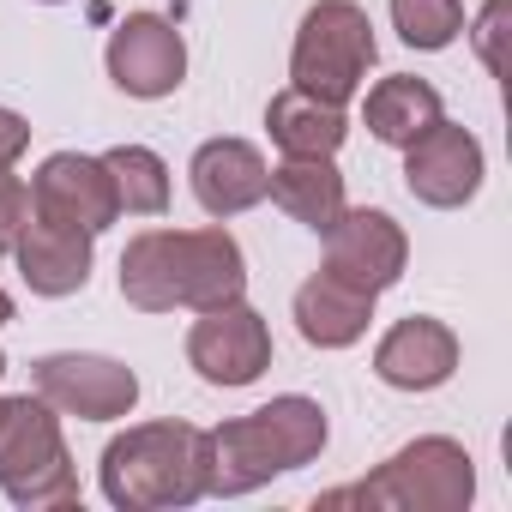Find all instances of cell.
<instances>
[{
	"label": "cell",
	"mask_w": 512,
	"mask_h": 512,
	"mask_svg": "<svg viewBox=\"0 0 512 512\" xmlns=\"http://www.w3.org/2000/svg\"><path fill=\"white\" fill-rule=\"evenodd\" d=\"M404 266H410V235L380 205H356V211L344 205L338 223L326 229V272L356 284V290H368V296L392 290L404 278Z\"/></svg>",
	"instance_id": "obj_9"
},
{
	"label": "cell",
	"mask_w": 512,
	"mask_h": 512,
	"mask_svg": "<svg viewBox=\"0 0 512 512\" xmlns=\"http://www.w3.org/2000/svg\"><path fill=\"white\" fill-rule=\"evenodd\" d=\"M326 410L302 392H284L247 416H229L217 428H205V494H253L272 476H290L302 464H314L326 452Z\"/></svg>",
	"instance_id": "obj_2"
},
{
	"label": "cell",
	"mask_w": 512,
	"mask_h": 512,
	"mask_svg": "<svg viewBox=\"0 0 512 512\" xmlns=\"http://www.w3.org/2000/svg\"><path fill=\"white\" fill-rule=\"evenodd\" d=\"M440 115H446V109H440V91H434L428 79H416V73L380 79V85L368 91V103H362L368 133H374L380 145H392V151H404L410 139H422Z\"/></svg>",
	"instance_id": "obj_19"
},
{
	"label": "cell",
	"mask_w": 512,
	"mask_h": 512,
	"mask_svg": "<svg viewBox=\"0 0 512 512\" xmlns=\"http://www.w3.org/2000/svg\"><path fill=\"white\" fill-rule=\"evenodd\" d=\"M187 368L205 386H253L272 368V326H266V314L247 308L241 296L205 308L193 320V332H187Z\"/></svg>",
	"instance_id": "obj_8"
},
{
	"label": "cell",
	"mask_w": 512,
	"mask_h": 512,
	"mask_svg": "<svg viewBox=\"0 0 512 512\" xmlns=\"http://www.w3.org/2000/svg\"><path fill=\"white\" fill-rule=\"evenodd\" d=\"M266 133L284 157H338V145L350 139V115L290 85L266 103Z\"/></svg>",
	"instance_id": "obj_17"
},
{
	"label": "cell",
	"mask_w": 512,
	"mask_h": 512,
	"mask_svg": "<svg viewBox=\"0 0 512 512\" xmlns=\"http://www.w3.org/2000/svg\"><path fill=\"white\" fill-rule=\"evenodd\" d=\"M0 494L31 512L79 500V470L61 440V410H49L37 392L0 398Z\"/></svg>",
	"instance_id": "obj_5"
},
{
	"label": "cell",
	"mask_w": 512,
	"mask_h": 512,
	"mask_svg": "<svg viewBox=\"0 0 512 512\" xmlns=\"http://www.w3.org/2000/svg\"><path fill=\"white\" fill-rule=\"evenodd\" d=\"M266 157L260 145H247V139H205L187 163V181H193V199L211 223L223 217H241L266 199Z\"/></svg>",
	"instance_id": "obj_14"
},
{
	"label": "cell",
	"mask_w": 512,
	"mask_h": 512,
	"mask_svg": "<svg viewBox=\"0 0 512 512\" xmlns=\"http://www.w3.org/2000/svg\"><path fill=\"white\" fill-rule=\"evenodd\" d=\"M205 428L193 422H139L103 446L97 482L121 512H169L205 500Z\"/></svg>",
	"instance_id": "obj_3"
},
{
	"label": "cell",
	"mask_w": 512,
	"mask_h": 512,
	"mask_svg": "<svg viewBox=\"0 0 512 512\" xmlns=\"http://www.w3.org/2000/svg\"><path fill=\"white\" fill-rule=\"evenodd\" d=\"M0 380H7V356H0Z\"/></svg>",
	"instance_id": "obj_26"
},
{
	"label": "cell",
	"mask_w": 512,
	"mask_h": 512,
	"mask_svg": "<svg viewBox=\"0 0 512 512\" xmlns=\"http://www.w3.org/2000/svg\"><path fill=\"white\" fill-rule=\"evenodd\" d=\"M7 320H13V296H7V290H0V326H7Z\"/></svg>",
	"instance_id": "obj_25"
},
{
	"label": "cell",
	"mask_w": 512,
	"mask_h": 512,
	"mask_svg": "<svg viewBox=\"0 0 512 512\" xmlns=\"http://www.w3.org/2000/svg\"><path fill=\"white\" fill-rule=\"evenodd\" d=\"M368 320H374V296L356 290V284H344V278H332V272H314L296 290V332L314 350H350V344H362Z\"/></svg>",
	"instance_id": "obj_16"
},
{
	"label": "cell",
	"mask_w": 512,
	"mask_h": 512,
	"mask_svg": "<svg viewBox=\"0 0 512 512\" xmlns=\"http://www.w3.org/2000/svg\"><path fill=\"white\" fill-rule=\"evenodd\" d=\"M506 13H512V0H488L482 7V19H476V55H482V67L488 73H506V55H500V37H506Z\"/></svg>",
	"instance_id": "obj_23"
},
{
	"label": "cell",
	"mask_w": 512,
	"mask_h": 512,
	"mask_svg": "<svg viewBox=\"0 0 512 512\" xmlns=\"http://www.w3.org/2000/svg\"><path fill=\"white\" fill-rule=\"evenodd\" d=\"M482 175H488L482 139H476L470 127L446 121V115H440L422 139L404 145V187H410V199H422V205H434V211L470 205V199L482 193Z\"/></svg>",
	"instance_id": "obj_10"
},
{
	"label": "cell",
	"mask_w": 512,
	"mask_h": 512,
	"mask_svg": "<svg viewBox=\"0 0 512 512\" xmlns=\"http://www.w3.org/2000/svg\"><path fill=\"white\" fill-rule=\"evenodd\" d=\"M31 211L49 217V223H67V229L103 235V229L121 217V199H115V181H109L103 157L55 151V157H43V169L31 175Z\"/></svg>",
	"instance_id": "obj_12"
},
{
	"label": "cell",
	"mask_w": 512,
	"mask_h": 512,
	"mask_svg": "<svg viewBox=\"0 0 512 512\" xmlns=\"http://www.w3.org/2000/svg\"><path fill=\"white\" fill-rule=\"evenodd\" d=\"M476 494V464L452 434H422L410 446H398L368 482L356 488H332L326 506L362 500V506H386V512H464Z\"/></svg>",
	"instance_id": "obj_4"
},
{
	"label": "cell",
	"mask_w": 512,
	"mask_h": 512,
	"mask_svg": "<svg viewBox=\"0 0 512 512\" xmlns=\"http://www.w3.org/2000/svg\"><path fill=\"white\" fill-rule=\"evenodd\" d=\"M380 61L374 25L356 0H314L296 25V49H290V85L320 97V103H350L368 79V67Z\"/></svg>",
	"instance_id": "obj_6"
},
{
	"label": "cell",
	"mask_w": 512,
	"mask_h": 512,
	"mask_svg": "<svg viewBox=\"0 0 512 512\" xmlns=\"http://www.w3.org/2000/svg\"><path fill=\"white\" fill-rule=\"evenodd\" d=\"M31 386L49 410L79 416V422H121L139 404V374L115 356H85V350H61V356H37L31 362Z\"/></svg>",
	"instance_id": "obj_7"
},
{
	"label": "cell",
	"mask_w": 512,
	"mask_h": 512,
	"mask_svg": "<svg viewBox=\"0 0 512 512\" xmlns=\"http://www.w3.org/2000/svg\"><path fill=\"white\" fill-rule=\"evenodd\" d=\"M25 151H31V121L19 109H0V175H13Z\"/></svg>",
	"instance_id": "obj_24"
},
{
	"label": "cell",
	"mask_w": 512,
	"mask_h": 512,
	"mask_svg": "<svg viewBox=\"0 0 512 512\" xmlns=\"http://www.w3.org/2000/svg\"><path fill=\"white\" fill-rule=\"evenodd\" d=\"M25 223H31V187L19 175H0V260L19 247Z\"/></svg>",
	"instance_id": "obj_22"
},
{
	"label": "cell",
	"mask_w": 512,
	"mask_h": 512,
	"mask_svg": "<svg viewBox=\"0 0 512 512\" xmlns=\"http://www.w3.org/2000/svg\"><path fill=\"white\" fill-rule=\"evenodd\" d=\"M266 193L278 199V211H290L314 235H326L338 223V211H344V175H338L332 157H284L266 175Z\"/></svg>",
	"instance_id": "obj_18"
},
{
	"label": "cell",
	"mask_w": 512,
	"mask_h": 512,
	"mask_svg": "<svg viewBox=\"0 0 512 512\" xmlns=\"http://www.w3.org/2000/svg\"><path fill=\"white\" fill-rule=\"evenodd\" d=\"M91 241L97 235H85V229H67V223H49V217H37L31 211V223H25V235H19V272H25V284H31V296H49V302H61V296H79L85 284H91Z\"/></svg>",
	"instance_id": "obj_15"
},
{
	"label": "cell",
	"mask_w": 512,
	"mask_h": 512,
	"mask_svg": "<svg viewBox=\"0 0 512 512\" xmlns=\"http://www.w3.org/2000/svg\"><path fill=\"white\" fill-rule=\"evenodd\" d=\"M392 31L410 49H452L464 31V0H392Z\"/></svg>",
	"instance_id": "obj_21"
},
{
	"label": "cell",
	"mask_w": 512,
	"mask_h": 512,
	"mask_svg": "<svg viewBox=\"0 0 512 512\" xmlns=\"http://www.w3.org/2000/svg\"><path fill=\"white\" fill-rule=\"evenodd\" d=\"M103 61H109L115 91H127L139 103H157V97L181 91V79H187V43L163 13H127L109 31Z\"/></svg>",
	"instance_id": "obj_11"
},
{
	"label": "cell",
	"mask_w": 512,
	"mask_h": 512,
	"mask_svg": "<svg viewBox=\"0 0 512 512\" xmlns=\"http://www.w3.org/2000/svg\"><path fill=\"white\" fill-rule=\"evenodd\" d=\"M247 290V260L241 241L211 223V229H145L121 247V296L139 314H175V308H217Z\"/></svg>",
	"instance_id": "obj_1"
},
{
	"label": "cell",
	"mask_w": 512,
	"mask_h": 512,
	"mask_svg": "<svg viewBox=\"0 0 512 512\" xmlns=\"http://www.w3.org/2000/svg\"><path fill=\"white\" fill-rule=\"evenodd\" d=\"M43 7H55V0H43Z\"/></svg>",
	"instance_id": "obj_27"
},
{
	"label": "cell",
	"mask_w": 512,
	"mask_h": 512,
	"mask_svg": "<svg viewBox=\"0 0 512 512\" xmlns=\"http://www.w3.org/2000/svg\"><path fill=\"white\" fill-rule=\"evenodd\" d=\"M374 374L392 392H434V386H446L458 374V332L446 320L410 314L374 344Z\"/></svg>",
	"instance_id": "obj_13"
},
{
	"label": "cell",
	"mask_w": 512,
	"mask_h": 512,
	"mask_svg": "<svg viewBox=\"0 0 512 512\" xmlns=\"http://www.w3.org/2000/svg\"><path fill=\"white\" fill-rule=\"evenodd\" d=\"M103 169L115 181L121 211H133V217H163L169 211V163L151 145H115V151H103Z\"/></svg>",
	"instance_id": "obj_20"
}]
</instances>
